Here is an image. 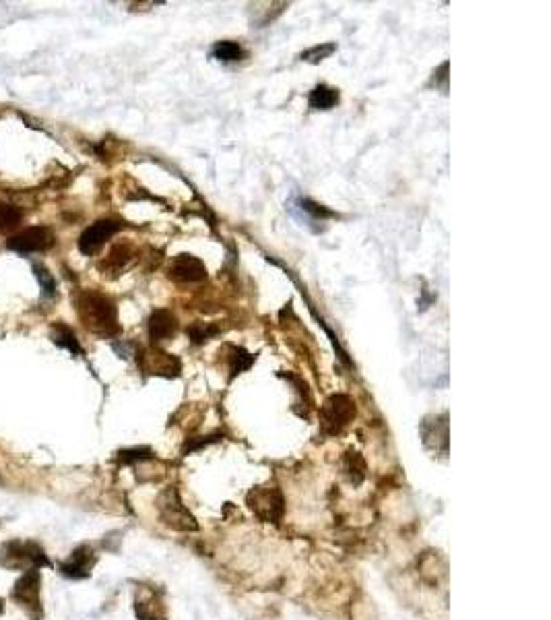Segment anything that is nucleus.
<instances>
[{"label":"nucleus","mask_w":551,"mask_h":620,"mask_svg":"<svg viewBox=\"0 0 551 620\" xmlns=\"http://www.w3.org/2000/svg\"><path fill=\"white\" fill-rule=\"evenodd\" d=\"M79 316L85 323V327L98 335H114L118 333V312L110 298L85 292L79 298Z\"/></svg>","instance_id":"nucleus-1"},{"label":"nucleus","mask_w":551,"mask_h":620,"mask_svg":"<svg viewBox=\"0 0 551 620\" xmlns=\"http://www.w3.org/2000/svg\"><path fill=\"white\" fill-rule=\"evenodd\" d=\"M0 565L8 570H38L40 567H50V561L36 542L13 540L0 548Z\"/></svg>","instance_id":"nucleus-2"},{"label":"nucleus","mask_w":551,"mask_h":620,"mask_svg":"<svg viewBox=\"0 0 551 620\" xmlns=\"http://www.w3.org/2000/svg\"><path fill=\"white\" fill-rule=\"evenodd\" d=\"M246 505L250 511L264 523H279L285 513V501L277 486H258L252 488L246 496Z\"/></svg>","instance_id":"nucleus-3"},{"label":"nucleus","mask_w":551,"mask_h":620,"mask_svg":"<svg viewBox=\"0 0 551 620\" xmlns=\"http://www.w3.org/2000/svg\"><path fill=\"white\" fill-rule=\"evenodd\" d=\"M353 418H355V404L349 395H343V393L331 395L320 410L322 432L329 436H337L349 426Z\"/></svg>","instance_id":"nucleus-4"},{"label":"nucleus","mask_w":551,"mask_h":620,"mask_svg":"<svg viewBox=\"0 0 551 620\" xmlns=\"http://www.w3.org/2000/svg\"><path fill=\"white\" fill-rule=\"evenodd\" d=\"M157 509H159V519L172 529H178V531H197L199 529L197 519L184 507L178 490H174V488H167L159 496Z\"/></svg>","instance_id":"nucleus-5"},{"label":"nucleus","mask_w":551,"mask_h":620,"mask_svg":"<svg viewBox=\"0 0 551 620\" xmlns=\"http://www.w3.org/2000/svg\"><path fill=\"white\" fill-rule=\"evenodd\" d=\"M40 573L38 570H27L13 587V598L15 602L31 617L40 619L42 617V602H40Z\"/></svg>","instance_id":"nucleus-6"},{"label":"nucleus","mask_w":551,"mask_h":620,"mask_svg":"<svg viewBox=\"0 0 551 620\" xmlns=\"http://www.w3.org/2000/svg\"><path fill=\"white\" fill-rule=\"evenodd\" d=\"M54 242H56V236L50 228L36 226V228H27V230L10 236L6 246L15 253H42V251L52 249Z\"/></svg>","instance_id":"nucleus-7"},{"label":"nucleus","mask_w":551,"mask_h":620,"mask_svg":"<svg viewBox=\"0 0 551 620\" xmlns=\"http://www.w3.org/2000/svg\"><path fill=\"white\" fill-rule=\"evenodd\" d=\"M120 230V223L116 219H100L96 223H91L79 238V249L85 255H93L96 251H100L105 244V240H110L116 232Z\"/></svg>","instance_id":"nucleus-8"},{"label":"nucleus","mask_w":551,"mask_h":620,"mask_svg":"<svg viewBox=\"0 0 551 620\" xmlns=\"http://www.w3.org/2000/svg\"><path fill=\"white\" fill-rule=\"evenodd\" d=\"M169 277L178 283H199L206 279V267L193 255H178L169 265Z\"/></svg>","instance_id":"nucleus-9"},{"label":"nucleus","mask_w":551,"mask_h":620,"mask_svg":"<svg viewBox=\"0 0 551 620\" xmlns=\"http://www.w3.org/2000/svg\"><path fill=\"white\" fill-rule=\"evenodd\" d=\"M93 565H96L93 550L89 546H81L70 554V561L62 565V575L73 579H83V577H89Z\"/></svg>","instance_id":"nucleus-10"},{"label":"nucleus","mask_w":551,"mask_h":620,"mask_svg":"<svg viewBox=\"0 0 551 620\" xmlns=\"http://www.w3.org/2000/svg\"><path fill=\"white\" fill-rule=\"evenodd\" d=\"M176 331H178V320L169 310H155L151 314L149 335L155 344L163 341V339H169Z\"/></svg>","instance_id":"nucleus-11"},{"label":"nucleus","mask_w":551,"mask_h":620,"mask_svg":"<svg viewBox=\"0 0 551 620\" xmlns=\"http://www.w3.org/2000/svg\"><path fill=\"white\" fill-rule=\"evenodd\" d=\"M145 370H149L151 374H161V376H178L180 374V362L178 358L165 354V352H147L145 354V362H143Z\"/></svg>","instance_id":"nucleus-12"},{"label":"nucleus","mask_w":551,"mask_h":620,"mask_svg":"<svg viewBox=\"0 0 551 620\" xmlns=\"http://www.w3.org/2000/svg\"><path fill=\"white\" fill-rule=\"evenodd\" d=\"M339 103V91L329 85H316L310 94L312 110H331Z\"/></svg>","instance_id":"nucleus-13"},{"label":"nucleus","mask_w":551,"mask_h":620,"mask_svg":"<svg viewBox=\"0 0 551 620\" xmlns=\"http://www.w3.org/2000/svg\"><path fill=\"white\" fill-rule=\"evenodd\" d=\"M23 221V211L19 207L0 203V234H10Z\"/></svg>","instance_id":"nucleus-14"},{"label":"nucleus","mask_w":551,"mask_h":620,"mask_svg":"<svg viewBox=\"0 0 551 620\" xmlns=\"http://www.w3.org/2000/svg\"><path fill=\"white\" fill-rule=\"evenodd\" d=\"M343 469H345L347 478H349L355 486H357V484H361V482H363V478H365V462H363V459H361V455H359V453H355V451H349V453L345 455Z\"/></svg>","instance_id":"nucleus-15"},{"label":"nucleus","mask_w":551,"mask_h":620,"mask_svg":"<svg viewBox=\"0 0 551 620\" xmlns=\"http://www.w3.org/2000/svg\"><path fill=\"white\" fill-rule=\"evenodd\" d=\"M213 58H217L221 62H236V60L244 58V50L236 42H217L213 46Z\"/></svg>","instance_id":"nucleus-16"},{"label":"nucleus","mask_w":551,"mask_h":620,"mask_svg":"<svg viewBox=\"0 0 551 620\" xmlns=\"http://www.w3.org/2000/svg\"><path fill=\"white\" fill-rule=\"evenodd\" d=\"M252 364H254V356L248 354L244 348H232V356H229V370H232V376L242 374L244 370L250 368Z\"/></svg>","instance_id":"nucleus-17"},{"label":"nucleus","mask_w":551,"mask_h":620,"mask_svg":"<svg viewBox=\"0 0 551 620\" xmlns=\"http://www.w3.org/2000/svg\"><path fill=\"white\" fill-rule=\"evenodd\" d=\"M54 341H56L60 348H66V350L73 352V354H81V346H79L75 333H73L68 327L58 325V327L54 329Z\"/></svg>","instance_id":"nucleus-18"},{"label":"nucleus","mask_w":551,"mask_h":620,"mask_svg":"<svg viewBox=\"0 0 551 620\" xmlns=\"http://www.w3.org/2000/svg\"><path fill=\"white\" fill-rule=\"evenodd\" d=\"M335 50H337L335 44H322V46H314V48L305 50L300 58L301 60H308V62H320V60H324L326 56H331Z\"/></svg>","instance_id":"nucleus-19"},{"label":"nucleus","mask_w":551,"mask_h":620,"mask_svg":"<svg viewBox=\"0 0 551 620\" xmlns=\"http://www.w3.org/2000/svg\"><path fill=\"white\" fill-rule=\"evenodd\" d=\"M153 457L151 449L147 447H137V449H126V451H120V462L122 464H135V462H143V459H149Z\"/></svg>","instance_id":"nucleus-20"},{"label":"nucleus","mask_w":551,"mask_h":620,"mask_svg":"<svg viewBox=\"0 0 551 620\" xmlns=\"http://www.w3.org/2000/svg\"><path fill=\"white\" fill-rule=\"evenodd\" d=\"M215 333H217V329H215V327H209V325H193V327L188 329V335H190V339H193L195 344H204V341H209Z\"/></svg>","instance_id":"nucleus-21"},{"label":"nucleus","mask_w":551,"mask_h":620,"mask_svg":"<svg viewBox=\"0 0 551 620\" xmlns=\"http://www.w3.org/2000/svg\"><path fill=\"white\" fill-rule=\"evenodd\" d=\"M300 209L303 211V213L312 215L314 219H320V217H331V215H333L329 209H324V207L318 205V203H314V201H310V199H301Z\"/></svg>","instance_id":"nucleus-22"},{"label":"nucleus","mask_w":551,"mask_h":620,"mask_svg":"<svg viewBox=\"0 0 551 620\" xmlns=\"http://www.w3.org/2000/svg\"><path fill=\"white\" fill-rule=\"evenodd\" d=\"M36 275H38V279H40V283H42V288H44V294H46V296H54V292H56V283H54L50 273H48L44 267H36Z\"/></svg>","instance_id":"nucleus-23"},{"label":"nucleus","mask_w":551,"mask_h":620,"mask_svg":"<svg viewBox=\"0 0 551 620\" xmlns=\"http://www.w3.org/2000/svg\"><path fill=\"white\" fill-rule=\"evenodd\" d=\"M2 610H4V602L0 600V614H2Z\"/></svg>","instance_id":"nucleus-24"}]
</instances>
